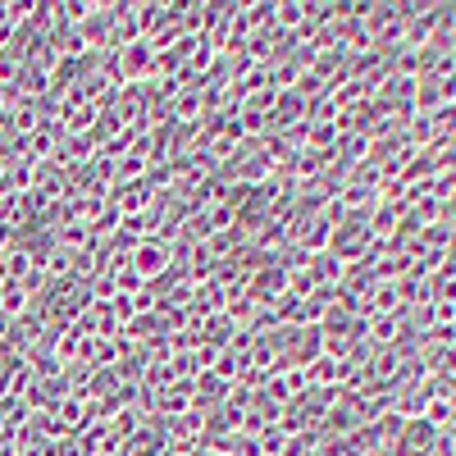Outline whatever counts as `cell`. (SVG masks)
<instances>
[{
	"instance_id": "obj_3",
	"label": "cell",
	"mask_w": 456,
	"mask_h": 456,
	"mask_svg": "<svg viewBox=\"0 0 456 456\" xmlns=\"http://www.w3.org/2000/svg\"><path fill=\"white\" fill-rule=\"evenodd\" d=\"M274 23L279 28H301L306 23V5H274Z\"/></svg>"
},
{
	"instance_id": "obj_1",
	"label": "cell",
	"mask_w": 456,
	"mask_h": 456,
	"mask_svg": "<svg viewBox=\"0 0 456 456\" xmlns=\"http://www.w3.org/2000/svg\"><path fill=\"white\" fill-rule=\"evenodd\" d=\"M165 265H174V247L151 242V238L133 247V270H137V279H156V274H165Z\"/></svg>"
},
{
	"instance_id": "obj_2",
	"label": "cell",
	"mask_w": 456,
	"mask_h": 456,
	"mask_svg": "<svg viewBox=\"0 0 456 456\" xmlns=\"http://www.w3.org/2000/svg\"><path fill=\"white\" fill-rule=\"evenodd\" d=\"M151 51H156V46H146V42H128L124 46V73H128V78L151 64Z\"/></svg>"
},
{
	"instance_id": "obj_4",
	"label": "cell",
	"mask_w": 456,
	"mask_h": 456,
	"mask_svg": "<svg viewBox=\"0 0 456 456\" xmlns=\"http://www.w3.org/2000/svg\"><path fill=\"white\" fill-rule=\"evenodd\" d=\"M301 110H306V101H301V96L288 87V114H301ZM270 119H274V124L283 119V105H274V114H270ZM288 124H292V119H283V128H288Z\"/></svg>"
}]
</instances>
